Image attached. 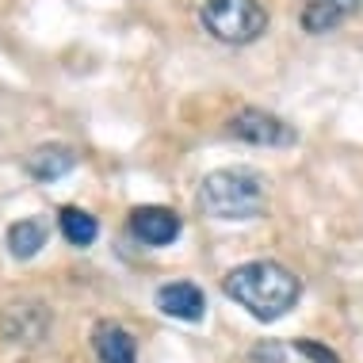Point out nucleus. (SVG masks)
<instances>
[{"mask_svg":"<svg viewBox=\"0 0 363 363\" xmlns=\"http://www.w3.org/2000/svg\"><path fill=\"white\" fill-rule=\"evenodd\" d=\"M222 291H225V298H233L257 321H276L298 306L302 283L294 272H287L276 260H252V264L233 268L222 279Z\"/></svg>","mask_w":363,"mask_h":363,"instance_id":"nucleus-1","label":"nucleus"},{"mask_svg":"<svg viewBox=\"0 0 363 363\" xmlns=\"http://www.w3.org/2000/svg\"><path fill=\"white\" fill-rule=\"evenodd\" d=\"M199 207L214 218H257L268 207L264 180L252 169H218L199 184Z\"/></svg>","mask_w":363,"mask_h":363,"instance_id":"nucleus-2","label":"nucleus"},{"mask_svg":"<svg viewBox=\"0 0 363 363\" xmlns=\"http://www.w3.org/2000/svg\"><path fill=\"white\" fill-rule=\"evenodd\" d=\"M199 19L214 38L233 46L260 38L264 27H268V12L260 8V0H207Z\"/></svg>","mask_w":363,"mask_h":363,"instance_id":"nucleus-3","label":"nucleus"},{"mask_svg":"<svg viewBox=\"0 0 363 363\" xmlns=\"http://www.w3.org/2000/svg\"><path fill=\"white\" fill-rule=\"evenodd\" d=\"M230 134L238 142H245V145H276V150L298 142L294 126H287L279 115H272V111H260V107H245V111L233 115Z\"/></svg>","mask_w":363,"mask_h":363,"instance_id":"nucleus-4","label":"nucleus"},{"mask_svg":"<svg viewBox=\"0 0 363 363\" xmlns=\"http://www.w3.org/2000/svg\"><path fill=\"white\" fill-rule=\"evenodd\" d=\"M130 233L150 249H164L180 238V218L169 207H134L130 214Z\"/></svg>","mask_w":363,"mask_h":363,"instance_id":"nucleus-5","label":"nucleus"},{"mask_svg":"<svg viewBox=\"0 0 363 363\" xmlns=\"http://www.w3.org/2000/svg\"><path fill=\"white\" fill-rule=\"evenodd\" d=\"M157 310L169 313L176 321H203V313H207V294L188 279H176V283H164V287L157 291Z\"/></svg>","mask_w":363,"mask_h":363,"instance_id":"nucleus-6","label":"nucleus"},{"mask_svg":"<svg viewBox=\"0 0 363 363\" xmlns=\"http://www.w3.org/2000/svg\"><path fill=\"white\" fill-rule=\"evenodd\" d=\"M73 164H77V153L69 150V145H62V142H46V145H38V150L27 153L23 169L31 172L35 180L50 184V180H62V176H69V172H73Z\"/></svg>","mask_w":363,"mask_h":363,"instance_id":"nucleus-7","label":"nucleus"},{"mask_svg":"<svg viewBox=\"0 0 363 363\" xmlns=\"http://www.w3.org/2000/svg\"><path fill=\"white\" fill-rule=\"evenodd\" d=\"M46 238H50V225L43 218H23V222H12L8 225V252L16 260H31L35 252H43Z\"/></svg>","mask_w":363,"mask_h":363,"instance_id":"nucleus-8","label":"nucleus"},{"mask_svg":"<svg viewBox=\"0 0 363 363\" xmlns=\"http://www.w3.org/2000/svg\"><path fill=\"white\" fill-rule=\"evenodd\" d=\"M38 310H43L38 302H16V306H8L4 318H0L4 337L19 340V345H35V340H43L50 325H31V313H38Z\"/></svg>","mask_w":363,"mask_h":363,"instance_id":"nucleus-9","label":"nucleus"},{"mask_svg":"<svg viewBox=\"0 0 363 363\" xmlns=\"http://www.w3.org/2000/svg\"><path fill=\"white\" fill-rule=\"evenodd\" d=\"M92 345H96V356L104 363H134V356H138V352H134V337L123 325H111V321H104V325L96 329Z\"/></svg>","mask_w":363,"mask_h":363,"instance_id":"nucleus-10","label":"nucleus"},{"mask_svg":"<svg viewBox=\"0 0 363 363\" xmlns=\"http://www.w3.org/2000/svg\"><path fill=\"white\" fill-rule=\"evenodd\" d=\"M57 225H62V238L69 241V245H77V249H88V245L100 238V222H96L92 214L77 211V207H62Z\"/></svg>","mask_w":363,"mask_h":363,"instance_id":"nucleus-11","label":"nucleus"},{"mask_svg":"<svg viewBox=\"0 0 363 363\" xmlns=\"http://www.w3.org/2000/svg\"><path fill=\"white\" fill-rule=\"evenodd\" d=\"M345 19L337 4H329V0H306V8H302V27H306L310 35H325L333 27Z\"/></svg>","mask_w":363,"mask_h":363,"instance_id":"nucleus-12","label":"nucleus"},{"mask_svg":"<svg viewBox=\"0 0 363 363\" xmlns=\"http://www.w3.org/2000/svg\"><path fill=\"white\" fill-rule=\"evenodd\" d=\"M283 359H287V348L276 345V340H260L249 352V363H283Z\"/></svg>","mask_w":363,"mask_h":363,"instance_id":"nucleus-13","label":"nucleus"},{"mask_svg":"<svg viewBox=\"0 0 363 363\" xmlns=\"http://www.w3.org/2000/svg\"><path fill=\"white\" fill-rule=\"evenodd\" d=\"M294 348H298V356H306L310 363H340L337 352L325 348V345H318V340H298Z\"/></svg>","mask_w":363,"mask_h":363,"instance_id":"nucleus-14","label":"nucleus"},{"mask_svg":"<svg viewBox=\"0 0 363 363\" xmlns=\"http://www.w3.org/2000/svg\"><path fill=\"white\" fill-rule=\"evenodd\" d=\"M329 4H337V8H340V12H345V16H348V12H356V8H359V0H329Z\"/></svg>","mask_w":363,"mask_h":363,"instance_id":"nucleus-15","label":"nucleus"}]
</instances>
